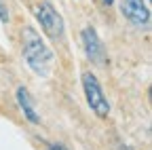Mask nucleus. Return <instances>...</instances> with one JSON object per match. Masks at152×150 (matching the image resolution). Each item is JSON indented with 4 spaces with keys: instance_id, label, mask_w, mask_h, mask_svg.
Returning <instances> with one entry per match:
<instances>
[{
    "instance_id": "f257e3e1",
    "label": "nucleus",
    "mask_w": 152,
    "mask_h": 150,
    "mask_svg": "<svg viewBox=\"0 0 152 150\" xmlns=\"http://www.w3.org/2000/svg\"><path fill=\"white\" fill-rule=\"evenodd\" d=\"M23 57L28 59V66L40 74V76H47L49 66L53 61V53L51 49L40 40V36L36 34L34 28H23Z\"/></svg>"
},
{
    "instance_id": "f03ea898",
    "label": "nucleus",
    "mask_w": 152,
    "mask_h": 150,
    "mask_svg": "<svg viewBox=\"0 0 152 150\" xmlns=\"http://www.w3.org/2000/svg\"><path fill=\"white\" fill-rule=\"evenodd\" d=\"M83 87H85V97H87L89 108L102 119L108 116L110 114V104H108V97L102 91V85L95 78V74H91V72L83 74Z\"/></svg>"
},
{
    "instance_id": "7ed1b4c3",
    "label": "nucleus",
    "mask_w": 152,
    "mask_h": 150,
    "mask_svg": "<svg viewBox=\"0 0 152 150\" xmlns=\"http://www.w3.org/2000/svg\"><path fill=\"white\" fill-rule=\"evenodd\" d=\"M36 17H38L40 28L45 30L47 36H51V38H59V36L64 34V19H61V15L53 9L51 2H47V0L40 2V7L36 9Z\"/></svg>"
},
{
    "instance_id": "20e7f679",
    "label": "nucleus",
    "mask_w": 152,
    "mask_h": 150,
    "mask_svg": "<svg viewBox=\"0 0 152 150\" xmlns=\"http://www.w3.org/2000/svg\"><path fill=\"white\" fill-rule=\"evenodd\" d=\"M83 45H85L87 57H89L93 64H104V59H106V49H104L97 32H95L93 28H85V30H83Z\"/></svg>"
},
{
    "instance_id": "39448f33",
    "label": "nucleus",
    "mask_w": 152,
    "mask_h": 150,
    "mask_svg": "<svg viewBox=\"0 0 152 150\" xmlns=\"http://www.w3.org/2000/svg\"><path fill=\"white\" fill-rule=\"evenodd\" d=\"M121 11L133 26H146L150 21V11L144 0H123Z\"/></svg>"
},
{
    "instance_id": "423d86ee",
    "label": "nucleus",
    "mask_w": 152,
    "mask_h": 150,
    "mask_svg": "<svg viewBox=\"0 0 152 150\" xmlns=\"http://www.w3.org/2000/svg\"><path fill=\"white\" fill-rule=\"evenodd\" d=\"M17 102H19V108L23 110V114H26V119L30 123H34V125L40 123V116L36 114V108L32 104V97H30V93H28L26 87H19L17 89Z\"/></svg>"
},
{
    "instance_id": "0eeeda50",
    "label": "nucleus",
    "mask_w": 152,
    "mask_h": 150,
    "mask_svg": "<svg viewBox=\"0 0 152 150\" xmlns=\"http://www.w3.org/2000/svg\"><path fill=\"white\" fill-rule=\"evenodd\" d=\"M0 21H9V11H7V4L2 2V0H0Z\"/></svg>"
},
{
    "instance_id": "6e6552de",
    "label": "nucleus",
    "mask_w": 152,
    "mask_h": 150,
    "mask_svg": "<svg viewBox=\"0 0 152 150\" xmlns=\"http://www.w3.org/2000/svg\"><path fill=\"white\" fill-rule=\"evenodd\" d=\"M49 150H68V148H66L64 144H51V146H49Z\"/></svg>"
},
{
    "instance_id": "1a4fd4ad",
    "label": "nucleus",
    "mask_w": 152,
    "mask_h": 150,
    "mask_svg": "<svg viewBox=\"0 0 152 150\" xmlns=\"http://www.w3.org/2000/svg\"><path fill=\"white\" fill-rule=\"evenodd\" d=\"M104 2H106V4H112V2H114V0H104Z\"/></svg>"
}]
</instances>
